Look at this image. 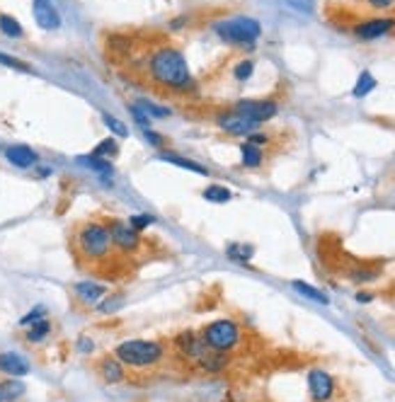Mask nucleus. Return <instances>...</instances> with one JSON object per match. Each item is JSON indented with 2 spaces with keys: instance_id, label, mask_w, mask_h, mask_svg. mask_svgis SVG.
I'll return each mask as SVG.
<instances>
[{
  "instance_id": "nucleus-38",
  "label": "nucleus",
  "mask_w": 395,
  "mask_h": 402,
  "mask_svg": "<svg viewBox=\"0 0 395 402\" xmlns=\"http://www.w3.org/2000/svg\"><path fill=\"white\" fill-rule=\"evenodd\" d=\"M144 136H146V141H148L150 146H155V148H165V146H168V141H165V136L155 134L153 129H146V131H144Z\"/></svg>"
},
{
  "instance_id": "nucleus-2",
  "label": "nucleus",
  "mask_w": 395,
  "mask_h": 402,
  "mask_svg": "<svg viewBox=\"0 0 395 402\" xmlns=\"http://www.w3.org/2000/svg\"><path fill=\"white\" fill-rule=\"evenodd\" d=\"M126 369L131 371H153L168 359V344L160 339H124L112 352Z\"/></svg>"
},
{
  "instance_id": "nucleus-40",
  "label": "nucleus",
  "mask_w": 395,
  "mask_h": 402,
  "mask_svg": "<svg viewBox=\"0 0 395 402\" xmlns=\"http://www.w3.org/2000/svg\"><path fill=\"white\" fill-rule=\"evenodd\" d=\"M364 3H366L371 10H378V13H383V10H393V8H395V0H364Z\"/></svg>"
},
{
  "instance_id": "nucleus-22",
  "label": "nucleus",
  "mask_w": 395,
  "mask_h": 402,
  "mask_svg": "<svg viewBox=\"0 0 395 402\" xmlns=\"http://www.w3.org/2000/svg\"><path fill=\"white\" fill-rule=\"evenodd\" d=\"M226 366H228V354L209 352L199 364H196V371H204V373H221V371H226Z\"/></svg>"
},
{
  "instance_id": "nucleus-7",
  "label": "nucleus",
  "mask_w": 395,
  "mask_h": 402,
  "mask_svg": "<svg viewBox=\"0 0 395 402\" xmlns=\"http://www.w3.org/2000/svg\"><path fill=\"white\" fill-rule=\"evenodd\" d=\"M109 235H112V245L119 254H129L134 257L136 252L144 247V238L139 231L129 226V221H121V218H109Z\"/></svg>"
},
{
  "instance_id": "nucleus-18",
  "label": "nucleus",
  "mask_w": 395,
  "mask_h": 402,
  "mask_svg": "<svg viewBox=\"0 0 395 402\" xmlns=\"http://www.w3.org/2000/svg\"><path fill=\"white\" fill-rule=\"evenodd\" d=\"M27 385L22 383V378H5L0 380V402H17L24 398Z\"/></svg>"
},
{
  "instance_id": "nucleus-10",
  "label": "nucleus",
  "mask_w": 395,
  "mask_h": 402,
  "mask_svg": "<svg viewBox=\"0 0 395 402\" xmlns=\"http://www.w3.org/2000/svg\"><path fill=\"white\" fill-rule=\"evenodd\" d=\"M395 29V17H371L362 20L352 27L354 37L362 39V42H376V39L386 37Z\"/></svg>"
},
{
  "instance_id": "nucleus-14",
  "label": "nucleus",
  "mask_w": 395,
  "mask_h": 402,
  "mask_svg": "<svg viewBox=\"0 0 395 402\" xmlns=\"http://www.w3.org/2000/svg\"><path fill=\"white\" fill-rule=\"evenodd\" d=\"M32 371L29 361L17 352H0V373L10 376V378H22Z\"/></svg>"
},
{
  "instance_id": "nucleus-28",
  "label": "nucleus",
  "mask_w": 395,
  "mask_h": 402,
  "mask_svg": "<svg viewBox=\"0 0 395 402\" xmlns=\"http://www.w3.org/2000/svg\"><path fill=\"white\" fill-rule=\"evenodd\" d=\"M0 32H3L5 37L20 39L24 34V29H22V24H20L15 17H10V15H0Z\"/></svg>"
},
{
  "instance_id": "nucleus-27",
  "label": "nucleus",
  "mask_w": 395,
  "mask_h": 402,
  "mask_svg": "<svg viewBox=\"0 0 395 402\" xmlns=\"http://www.w3.org/2000/svg\"><path fill=\"white\" fill-rule=\"evenodd\" d=\"M378 279V269L373 267H354L349 269V281L354 284H371Z\"/></svg>"
},
{
  "instance_id": "nucleus-30",
  "label": "nucleus",
  "mask_w": 395,
  "mask_h": 402,
  "mask_svg": "<svg viewBox=\"0 0 395 402\" xmlns=\"http://www.w3.org/2000/svg\"><path fill=\"white\" fill-rule=\"evenodd\" d=\"M116 153H119V144H116V139H104L102 144L98 146V148L93 150V155H98V157H104V160H109V157H114Z\"/></svg>"
},
{
  "instance_id": "nucleus-33",
  "label": "nucleus",
  "mask_w": 395,
  "mask_h": 402,
  "mask_svg": "<svg viewBox=\"0 0 395 402\" xmlns=\"http://www.w3.org/2000/svg\"><path fill=\"white\" fill-rule=\"evenodd\" d=\"M252 73H255V63H252L250 59L240 61V63H238L235 68H233V75H235L238 83H245V80H250Z\"/></svg>"
},
{
  "instance_id": "nucleus-21",
  "label": "nucleus",
  "mask_w": 395,
  "mask_h": 402,
  "mask_svg": "<svg viewBox=\"0 0 395 402\" xmlns=\"http://www.w3.org/2000/svg\"><path fill=\"white\" fill-rule=\"evenodd\" d=\"M226 257L235 264H247L252 257H255V247L247 245V242H228Z\"/></svg>"
},
{
  "instance_id": "nucleus-36",
  "label": "nucleus",
  "mask_w": 395,
  "mask_h": 402,
  "mask_svg": "<svg viewBox=\"0 0 395 402\" xmlns=\"http://www.w3.org/2000/svg\"><path fill=\"white\" fill-rule=\"evenodd\" d=\"M75 349H78V354L90 356V354L95 352V342L88 337V334H80V337H78V342H75Z\"/></svg>"
},
{
  "instance_id": "nucleus-24",
  "label": "nucleus",
  "mask_w": 395,
  "mask_h": 402,
  "mask_svg": "<svg viewBox=\"0 0 395 402\" xmlns=\"http://www.w3.org/2000/svg\"><path fill=\"white\" fill-rule=\"evenodd\" d=\"M201 196H204L206 201H211V203H228L233 199V192L224 185H209L204 192H201Z\"/></svg>"
},
{
  "instance_id": "nucleus-35",
  "label": "nucleus",
  "mask_w": 395,
  "mask_h": 402,
  "mask_svg": "<svg viewBox=\"0 0 395 402\" xmlns=\"http://www.w3.org/2000/svg\"><path fill=\"white\" fill-rule=\"evenodd\" d=\"M141 109H144L146 116H158V119H163V116H170V109H165V107H155L150 105V102H139Z\"/></svg>"
},
{
  "instance_id": "nucleus-19",
  "label": "nucleus",
  "mask_w": 395,
  "mask_h": 402,
  "mask_svg": "<svg viewBox=\"0 0 395 402\" xmlns=\"http://www.w3.org/2000/svg\"><path fill=\"white\" fill-rule=\"evenodd\" d=\"M158 157H160V160H163V162H170V165H177V167H182V170H189V172H194V175L209 177V167L199 165V162L189 160V157L175 155V153H160Z\"/></svg>"
},
{
  "instance_id": "nucleus-16",
  "label": "nucleus",
  "mask_w": 395,
  "mask_h": 402,
  "mask_svg": "<svg viewBox=\"0 0 395 402\" xmlns=\"http://www.w3.org/2000/svg\"><path fill=\"white\" fill-rule=\"evenodd\" d=\"M5 157H8L10 165L22 167V170L34 167L39 162V155L29 146H10V148H5Z\"/></svg>"
},
{
  "instance_id": "nucleus-6",
  "label": "nucleus",
  "mask_w": 395,
  "mask_h": 402,
  "mask_svg": "<svg viewBox=\"0 0 395 402\" xmlns=\"http://www.w3.org/2000/svg\"><path fill=\"white\" fill-rule=\"evenodd\" d=\"M170 349L172 354H175V359H180L182 364L192 366V369H196V364L211 352L204 344V339H201V334L194 332V330H182V332H177L170 342Z\"/></svg>"
},
{
  "instance_id": "nucleus-11",
  "label": "nucleus",
  "mask_w": 395,
  "mask_h": 402,
  "mask_svg": "<svg viewBox=\"0 0 395 402\" xmlns=\"http://www.w3.org/2000/svg\"><path fill=\"white\" fill-rule=\"evenodd\" d=\"M216 124H219V129L226 131L228 136H238V139H247L252 131L260 129V124H255V121L235 114L233 109H228L226 114H221L219 119H216Z\"/></svg>"
},
{
  "instance_id": "nucleus-1",
  "label": "nucleus",
  "mask_w": 395,
  "mask_h": 402,
  "mask_svg": "<svg viewBox=\"0 0 395 402\" xmlns=\"http://www.w3.org/2000/svg\"><path fill=\"white\" fill-rule=\"evenodd\" d=\"M146 73L158 88L168 90V93L185 95L194 90V78H192L185 54L170 44H160L150 51L146 59Z\"/></svg>"
},
{
  "instance_id": "nucleus-41",
  "label": "nucleus",
  "mask_w": 395,
  "mask_h": 402,
  "mask_svg": "<svg viewBox=\"0 0 395 402\" xmlns=\"http://www.w3.org/2000/svg\"><path fill=\"white\" fill-rule=\"evenodd\" d=\"M0 63L10 65V68H17V70H27V65H24L22 61L13 59V56H5V54H0Z\"/></svg>"
},
{
  "instance_id": "nucleus-20",
  "label": "nucleus",
  "mask_w": 395,
  "mask_h": 402,
  "mask_svg": "<svg viewBox=\"0 0 395 402\" xmlns=\"http://www.w3.org/2000/svg\"><path fill=\"white\" fill-rule=\"evenodd\" d=\"M24 330H27V332H24V339H27L29 344H42V342H47V337H52V320L44 318Z\"/></svg>"
},
{
  "instance_id": "nucleus-34",
  "label": "nucleus",
  "mask_w": 395,
  "mask_h": 402,
  "mask_svg": "<svg viewBox=\"0 0 395 402\" xmlns=\"http://www.w3.org/2000/svg\"><path fill=\"white\" fill-rule=\"evenodd\" d=\"M102 119H104V124H107L116 136H121V139H126V136H129V129H126V126L121 124V121L116 119V116H112V114H102Z\"/></svg>"
},
{
  "instance_id": "nucleus-4",
  "label": "nucleus",
  "mask_w": 395,
  "mask_h": 402,
  "mask_svg": "<svg viewBox=\"0 0 395 402\" xmlns=\"http://www.w3.org/2000/svg\"><path fill=\"white\" fill-rule=\"evenodd\" d=\"M199 334H201V339H204L206 347H209L211 352H219V354L238 352L242 344V339H245L240 323L233 318L211 320V323H206L204 327L199 330Z\"/></svg>"
},
{
  "instance_id": "nucleus-3",
  "label": "nucleus",
  "mask_w": 395,
  "mask_h": 402,
  "mask_svg": "<svg viewBox=\"0 0 395 402\" xmlns=\"http://www.w3.org/2000/svg\"><path fill=\"white\" fill-rule=\"evenodd\" d=\"M75 252L83 262L88 264H102L112 257L114 245L109 235V226L104 221H85L75 231Z\"/></svg>"
},
{
  "instance_id": "nucleus-25",
  "label": "nucleus",
  "mask_w": 395,
  "mask_h": 402,
  "mask_svg": "<svg viewBox=\"0 0 395 402\" xmlns=\"http://www.w3.org/2000/svg\"><path fill=\"white\" fill-rule=\"evenodd\" d=\"M376 78H373L371 73H369V70H364L362 75H359L357 78V85H354V90H352V95L357 100H362V98H366L369 93H373V90H376Z\"/></svg>"
},
{
  "instance_id": "nucleus-12",
  "label": "nucleus",
  "mask_w": 395,
  "mask_h": 402,
  "mask_svg": "<svg viewBox=\"0 0 395 402\" xmlns=\"http://www.w3.org/2000/svg\"><path fill=\"white\" fill-rule=\"evenodd\" d=\"M109 293V288L100 281H93V279H85V281H75L73 284V298L85 308H95L104 296Z\"/></svg>"
},
{
  "instance_id": "nucleus-29",
  "label": "nucleus",
  "mask_w": 395,
  "mask_h": 402,
  "mask_svg": "<svg viewBox=\"0 0 395 402\" xmlns=\"http://www.w3.org/2000/svg\"><path fill=\"white\" fill-rule=\"evenodd\" d=\"M44 318H49L47 308H44V305H34L32 310H27V313L20 318V327H29V325L39 323V320H44Z\"/></svg>"
},
{
  "instance_id": "nucleus-5",
  "label": "nucleus",
  "mask_w": 395,
  "mask_h": 402,
  "mask_svg": "<svg viewBox=\"0 0 395 402\" xmlns=\"http://www.w3.org/2000/svg\"><path fill=\"white\" fill-rule=\"evenodd\" d=\"M214 32L221 42L235 49H255L257 39L262 37V24L255 17H231L214 24Z\"/></svg>"
},
{
  "instance_id": "nucleus-32",
  "label": "nucleus",
  "mask_w": 395,
  "mask_h": 402,
  "mask_svg": "<svg viewBox=\"0 0 395 402\" xmlns=\"http://www.w3.org/2000/svg\"><path fill=\"white\" fill-rule=\"evenodd\" d=\"M153 223H155V216H150V213H134V216H129V226L139 233L148 231Z\"/></svg>"
},
{
  "instance_id": "nucleus-17",
  "label": "nucleus",
  "mask_w": 395,
  "mask_h": 402,
  "mask_svg": "<svg viewBox=\"0 0 395 402\" xmlns=\"http://www.w3.org/2000/svg\"><path fill=\"white\" fill-rule=\"evenodd\" d=\"M240 165L245 170H260L265 165V150L260 146H252V144H240Z\"/></svg>"
},
{
  "instance_id": "nucleus-39",
  "label": "nucleus",
  "mask_w": 395,
  "mask_h": 402,
  "mask_svg": "<svg viewBox=\"0 0 395 402\" xmlns=\"http://www.w3.org/2000/svg\"><path fill=\"white\" fill-rule=\"evenodd\" d=\"M247 144H252V146H260V148H262V146H267V144H270V134H262V131L260 129H257V131H252V134L250 136H247Z\"/></svg>"
},
{
  "instance_id": "nucleus-13",
  "label": "nucleus",
  "mask_w": 395,
  "mask_h": 402,
  "mask_svg": "<svg viewBox=\"0 0 395 402\" xmlns=\"http://www.w3.org/2000/svg\"><path fill=\"white\" fill-rule=\"evenodd\" d=\"M95 371H98V376L107 385H119V383H124V380L129 378V369H126V366L121 364L114 354L102 356V359L98 361V366H95Z\"/></svg>"
},
{
  "instance_id": "nucleus-26",
  "label": "nucleus",
  "mask_w": 395,
  "mask_h": 402,
  "mask_svg": "<svg viewBox=\"0 0 395 402\" xmlns=\"http://www.w3.org/2000/svg\"><path fill=\"white\" fill-rule=\"evenodd\" d=\"M80 162H83L85 167H90V170L100 172L102 177H112L114 175V167L109 160H104V157H98V155H85L80 157Z\"/></svg>"
},
{
  "instance_id": "nucleus-9",
  "label": "nucleus",
  "mask_w": 395,
  "mask_h": 402,
  "mask_svg": "<svg viewBox=\"0 0 395 402\" xmlns=\"http://www.w3.org/2000/svg\"><path fill=\"white\" fill-rule=\"evenodd\" d=\"M231 109L260 126L279 114V105H277L274 100H238V102H233Z\"/></svg>"
},
{
  "instance_id": "nucleus-37",
  "label": "nucleus",
  "mask_w": 395,
  "mask_h": 402,
  "mask_svg": "<svg viewBox=\"0 0 395 402\" xmlns=\"http://www.w3.org/2000/svg\"><path fill=\"white\" fill-rule=\"evenodd\" d=\"M129 111H131V116H134V119H136V124H139L141 129H144V131H146V129H150V116H146L141 107L131 105V107H129Z\"/></svg>"
},
{
  "instance_id": "nucleus-31",
  "label": "nucleus",
  "mask_w": 395,
  "mask_h": 402,
  "mask_svg": "<svg viewBox=\"0 0 395 402\" xmlns=\"http://www.w3.org/2000/svg\"><path fill=\"white\" fill-rule=\"evenodd\" d=\"M121 305H124V296H121V293H116V296H104L102 301H100L98 305H95V308L100 310V313H116V310L121 308Z\"/></svg>"
},
{
  "instance_id": "nucleus-42",
  "label": "nucleus",
  "mask_w": 395,
  "mask_h": 402,
  "mask_svg": "<svg viewBox=\"0 0 395 402\" xmlns=\"http://www.w3.org/2000/svg\"><path fill=\"white\" fill-rule=\"evenodd\" d=\"M357 301H359V303H371L373 296H371V293H366V291H359V293H357Z\"/></svg>"
},
{
  "instance_id": "nucleus-8",
  "label": "nucleus",
  "mask_w": 395,
  "mask_h": 402,
  "mask_svg": "<svg viewBox=\"0 0 395 402\" xmlns=\"http://www.w3.org/2000/svg\"><path fill=\"white\" fill-rule=\"evenodd\" d=\"M308 395L313 402H335L337 398V380L330 371L325 369H311L306 376Z\"/></svg>"
},
{
  "instance_id": "nucleus-15",
  "label": "nucleus",
  "mask_w": 395,
  "mask_h": 402,
  "mask_svg": "<svg viewBox=\"0 0 395 402\" xmlns=\"http://www.w3.org/2000/svg\"><path fill=\"white\" fill-rule=\"evenodd\" d=\"M34 20L42 29H59L61 15L52 5V0H34Z\"/></svg>"
},
{
  "instance_id": "nucleus-23",
  "label": "nucleus",
  "mask_w": 395,
  "mask_h": 402,
  "mask_svg": "<svg viewBox=\"0 0 395 402\" xmlns=\"http://www.w3.org/2000/svg\"><path fill=\"white\" fill-rule=\"evenodd\" d=\"M291 288H293V291H296V293H301L303 298L313 301V303H320V305H327V303H330V298H327L325 293L320 291V288L311 286V284L301 281V279H293V281H291Z\"/></svg>"
}]
</instances>
